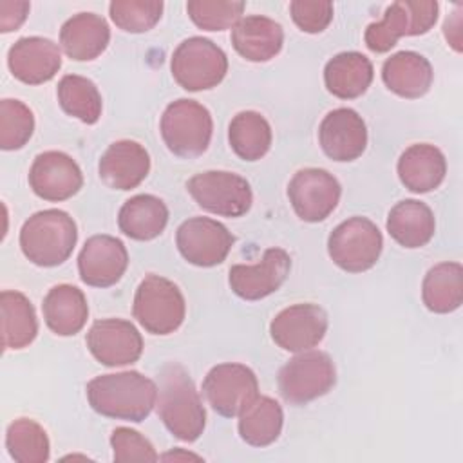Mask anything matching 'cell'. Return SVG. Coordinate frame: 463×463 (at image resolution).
Masks as SVG:
<instances>
[{
  "label": "cell",
  "instance_id": "1",
  "mask_svg": "<svg viewBox=\"0 0 463 463\" xmlns=\"http://www.w3.org/2000/svg\"><path fill=\"white\" fill-rule=\"evenodd\" d=\"M87 400L101 416L139 423L156 405L157 385L137 371L101 374L87 383Z\"/></svg>",
  "mask_w": 463,
  "mask_h": 463
},
{
  "label": "cell",
  "instance_id": "2",
  "mask_svg": "<svg viewBox=\"0 0 463 463\" xmlns=\"http://www.w3.org/2000/svg\"><path fill=\"white\" fill-rule=\"evenodd\" d=\"M157 414L165 427L181 441H195L204 430L206 412L188 371L168 362L159 371Z\"/></svg>",
  "mask_w": 463,
  "mask_h": 463
},
{
  "label": "cell",
  "instance_id": "3",
  "mask_svg": "<svg viewBox=\"0 0 463 463\" xmlns=\"http://www.w3.org/2000/svg\"><path fill=\"white\" fill-rule=\"evenodd\" d=\"M78 241L74 219L58 208L31 215L20 230L22 253L36 266L52 268L63 264Z\"/></svg>",
  "mask_w": 463,
  "mask_h": 463
},
{
  "label": "cell",
  "instance_id": "4",
  "mask_svg": "<svg viewBox=\"0 0 463 463\" xmlns=\"http://www.w3.org/2000/svg\"><path fill=\"white\" fill-rule=\"evenodd\" d=\"M159 130L166 148L174 156L192 159L206 152L213 132V121L204 105L195 99L181 98L165 109Z\"/></svg>",
  "mask_w": 463,
  "mask_h": 463
},
{
  "label": "cell",
  "instance_id": "5",
  "mask_svg": "<svg viewBox=\"0 0 463 463\" xmlns=\"http://www.w3.org/2000/svg\"><path fill=\"white\" fill-rule=\"evenodd\" d=\"M134 318L152 335H170L184 320L186 304L181 289L168 279L146 275L134 295Z\"/></svg>",
  "mask_w": 463,
  "mask_h": 463
},
{
  "label": "cell",
  "instance_id": "6",
  "mask_svg": "<svg viewBox=\"0 0 463 463\" xmlns=\"http://www.w3.org/2000/svg\"><path fill=\"white\" fill-rule=\"evenodd\" d=\"M336 382V369L324 351H302L284 364L277 376L279 392L291 405H306L327 394Z\"/></svg>",
  "mask_w": 463,
  "mask_h": 463
},
{
  "label": "cell",
  "instance_id": "7",
  "mask_svg": "<svg viewBox=\"0 0 463 463\" xmlns=\"http://www.w3.org/2000/svg\"><path fill=\"white\" fill-rule=\"evenodd\" d=\"M174 80L184 90H208L217 87L228 72L224 51L208 38L192 36L183 40L170 60Z\"/></svg>",
  "mask_w": 463,
  "mask_h": 463
},
{
  "label": "cell",
  "instance_id": "8",
  "mask_svg": "<svg viewBox=\"0 0 463 463\" xmlns=\"http://www.w3.org/2000/svg\"><path fill=\"white\" fill-rule=\"evenodd\" d=\"M439 5L434 0H398L391 4L380 22L365 29V45L373 52L391 51L402 36L429 33L438 20Z\"/></svg>",
  "mask_w": 463,
  "mask_h": 463
},
{
  "label": "cell",
  "instance_id": "9",
  "mask_svg": "<svg viewBox=\"0 0 463 463\" xmlns=\"http://www.w3.org/2000/svg\"><path fill=\"white\" fill-rule=\"evenodd\" d=\"M382 248V232L367 217H351L340 222L327 239L331 260L349 273L371 269L378 262Z\"/></svg>",
  "mask_w": 463,
  "mask_h": 463
},
{
  "label": "cell",
  "instance_id": "10",
  "mask_svg": "<svg viewBox=\"0 0 463 463\" xmlns=\"http://www.w3.org/2000/svg\"><path fill=\"white\" fill-rule=\"evenodd\" d=\"M186 190L206 212L222 217H241L253 203L250 183L239 174L226 170H208L195 174Z\"/></svg>",
  "mask_w": 463,
  "mask_h": 463
},
{
  "label": "cell",
  "instance_id": "11",
  "mask_svg": "<svg viewBox=\"0 0 463 463\" xmlns=\"http://www.w3.org/2000/svg\"><path fill=\"white\" fill-rule=\"evenodd\" d=\"M203 392L217 414L233 418L259 396V382L250 367L226 362L208 371Z\"/></svg>",
  "mask_w": 463,
  "mask_h": 463
},
{
  "label": "cell",
  "instance_id": "12",
  "mask_svg": "<svg viewBox=\"0 0 463 463\" xmlns=\"http://www.w3.org/2000/svg\"><path fill=\"white\" fill-rule=\"evenodd\" d=\"M233 241L232 232L210 217H190L175 232L179 253L184 260L199 268L221 264L228 257Z\"/></svg>",
  "mask_w": 463,
  "mask_h": 463
},
{
  "label": "cell",
  "instance_id": "13",
  "mask_svg": "<svg viewBox=\"0 0 463 463\" xmlns=\"http://www.w3.org/2000/svg\"><path fill=\"white\" fill-rule=\"evenodd\" d=\"M340 195L338 179L324 168H302L288 184L289 203L298 219L306 222H320L329 217Z\"/></svg>",
  "mask_w": 463,
  "mask_h": 463
},
{
  "label": "cell",
  "instance_id": "14",
  "mask_svg": "<svg viewBox=\"0 0 463 463\" xmlns=\"http://www.w3.org/2000/svg\"><path fill=\"white\" fill-rule=\"evenodd\" d=\"M327 331V315L317 304H293L282 309L269 324L273 342L291 353L313 349Z\"/></svg>",
  "mask_w": 463,
  "mask_h": 463
},
{
  "label": "cell",
  "instance_id": "15",
  "mask_svg": "<svg viewBox=\"0 0 463 463\" xmlns=\"http://www.w3.org/2000/svg\"><path fill=\"white\" fill-rule=\"evenodd\" d=\"M90 354L107 367L128 365L143 353V336L137 327L123 318H101L87 333Z\"/></svg>",
  "mask_w": 463,
  "mask_h": 463
},
{
  "label": "cell",
  "instance_id": "16",
  "mask_svg": "<svg viewBox=\"0 0 463 463\" xmlns=\"http://www.w3.org/2000/svg\"><path fill=\"white\" fill-rule=\"evenodd\" d=\"M291 269V257L282 248H268L257 264H235L230 268L232 291L244 300H260L275 293Z\"/></svg>",
  "mask_w": 463,
  "mask_h": 463
},
{
  "label": "cell",
  "instance_id": "17",
  "mask_svg": "<svg viewBox=\"0 0 463 463\" xmlns=\"http://www.w3.org/2000/svg\"><path fill=\"white\" fill-rule=\"evenodd\" d=\"M29 186L40 199L60 203L80 192L83 174L69 154L47 150L34 157L29 170Z\"/></svg>",
  "mask_w": 463,
  "mask_h": 463
},
{
  "label": "cell",
  "instance_id": "18",
  "mask_svg": "<svg viewBox=\"0 0 463 463\" xmlns=\"http://www.w3.org/2000/svg\"><path fill=\"white\" fill-rule=\"evenodd\" d=\"M128 266L125 244L112 235H92L78 255L80 279L92 288H109L119 282Z\"/></svg>",
  "mask_w": 463,
  "mask_h": 463
},
{
  "label": "cell",
  "instance_id": "19",
  "mask_svg": "<svg viewBox=\"0 0 463 463\" xmlns=\"http://www.w3.org/2000/svg\"><path fill=\"white\" fill-rule=\"evenodd\" d=\"M318 141L329 159L354 161L367 146L365 121L349 107L335 109L324 116L318 127Z\"/></svg>",
  "mask_w": 463,
  "mask_h": 463
},
{
  "label": "cell",
  "instance_id": "20",
  "mask_svg": "<svg viewBox=\"0 0 463 463\" xmlns=\"http://www.w3.org/2000/svg\"><path fill=\"white\" fill-rule=\"evenodd\" d=\"M7 65L18 81L40 85L56 76L61 67V52L49 38L25 36L9 47Z\"/></svg>",
  "mask_w": 463,
  "mask_h": 463
},
{
  "label": "cell",
  "instance_id": "21",
  "mask_svg": "<svg viewBox=\"0 0 463 463\" xmlns=\"http://www.w3.org/2000/svg\"><path fill=\"white\" fill-rule=\"evenodd\" d=\"M98 172L112 190H132L150 172V156L143 145L130 139L114 141L101 156Z\"/></svg>",
  "mask_w": 463,
  "mask_h": 463
},
{
  "label": "cell",
  "instance_id": "22",
  "mask_svg": "<svg viewBox=\"0 0 463 463\" xmlns=\"http://www.w3.org/2000/svg\"><path fill=\"white\" fill-rule=\"evenodd\" d=\"M284 43V31L279 22L262 16H242L232 27V45L248 61H268L275 58Z\"/></svg>",
  "mask_w": 463,
  "mask_h": 463
},
{
  "label": "cell",
  "instance_id": "23",
  "mask_svg": "<svg viewBox=\"0 0 463 463\" xmlns=\"http://www.w3.org/2000/svg\"><path fill=\"white\" fill-rule=\"evenodd\" d=\"M396 170L407 190L414 194H427L443 183L447 159L438 146L416 143L402 152Z\"/></svg>",
  "mask_w": 463,
  "mask_h": 463
},
{
  "label": "cell",
  "instance_id": "24",
  "mask_svg": "<svg viewBox=\"0 0 463 463\" xmlns=\"http://www.w3.org/2000/svg\"><path fill=\"white\" fill-rule=\"evenodd\" d=\"M430 61L414 51H400L387 58L382 65V80L385 87L400 98L416 99L429 92L432 85Z\"/></svg>",
  "mask_w": 463,
  "mask_h": 463
},
{
  "label": "cell",
  "instance_id": "25",
  "mask_svg": "<svg viewBox=\"0 0 463 463\" xmlns=\"http://www.w3.org/2000/svg\"><path fill=\"white\" fill-rule=\"evenodd\" d=\"M110 42V29L103 16L96 13H78L60 29V47L76 61L98 58Z\"/></svg>",
  "mask_w": 463,
  "mask_h": 463
},
{
  "label": "cell",
  "instance_id": "26",
  "mask_svg": "<svg viewBox=\"0 0 463 463\" xmlns=\"http://www.w3.org/2000/svg\"><path fill=\"white\" fill-rule=\"evenodd\" d=\"M42 311L52 333L58 336H72L83 329L89 317V304L80 288L58 284L45 295Z\"/></svg>",
  "mask_w": 463,
  "mask_h": 463
},
{
  "label": "cell",
  "instance_id": "27",
  "mask_svg": "<svg viewBox=\"0 0 463 463\" xmlns=\"http://www.w3.org/2000/svg\"><path fill=\"white\" fill-rule=\"evenodd\" d=\"M371 60L356 51L335 54L324 67L326 89L340 99H354L362 96L373 81Z\"/></svg>",
  "mask_w": 463,
  "mask_h": 463
},
{
  "label": "cell",
  "instance_id": "28",
  "mask_svg": "<svg viewBox=\"0 0 463 463\" xmlns=\"http://www.w3.org/2000/svg\"><path fill=\"white\" fill-rule=\"evenodd\" d=\"M436 230L432 210L416 199L396 203L387 215L389 235L403 248L425 246Z\"/></svg>",
  "mask_w": 463,
  "mask_h": 463
},
{
  "label": "cell",
  "instance_id": "29",
  "mask_svg": "<svg viewBox=\"0 0 463 463\" xmlns=\"http://www.w3.org/2000/svg\"><path fill=\"white\" fill-rule=\"evenodd\" d=\"M168 222L166 204L150 194H139L123 203L118 213L119 230L134 241H152Z\"/></svg>",
  "mask_w": 463,
  "mask_h": 463
},
{
  "label": "cell",
  "instance_id": "30",
  "mask_svg": "<svg viewBox=\"0 0 463 463\" xmlns=\"http://www.w3.org/2000/svg\"><path fill=\"white\" fill-rule=\"evenodd\" d=\"M2 345L4 349H24L38 335V320L31 300L20 293L5 289L0 295Z\"/></svg>",
  "mask_w": 463,
  "mask_h": 463
},
{
  "label": "cell",
  "instance_id": "31",
  "mask_svg": "<svg viewBox=\"0 0 463 463\" xmlns=\"http://www.w3.org/2000/svg\"><path fill=\"white\" fill-rule=\"evenodd\" d=\"M421 298L432 313H452L463 302V266L439 262L432 266L421 284Z\"/></svg>",
  "mask_w": 463,
  "mask_h": 463
},
{
  "label": "cell",
  "instance_id": "32",
  "mask_svg": "<svg viewBox=\"0 0 463 463\" xmlns=\"http://www.w3.org/2000/svg\"><path fill=\"white\" fill-rule=\"evenodd\" d=\"M284 412L269 396H257L239 414V434L251 447H268L282 432Z\"/></svg>",
  "mask_w": 463,
  "mask_h": 463
},
{
  "label": "cell",
  "instance_id": "33",
  "mask_svg": "<svg viewBox=\"0 0 463 463\" xmlns=\"http://www.w3.org/2000/svg\"><path fill=\"white\" fill-rule=\"evenodd\" d=\"M271 127L260 112L242 110L230 121V146L244 161H257L264 157L271 146Z\"/></svg>",
  "mask_w": 463,
  "mask_h": 463
},
{
  "label": "cell",
  "instance_id": "34",
  "mask_svg": "<svg viewBox=\"0 0 463 463\" xmlns=\"http://www.w3.org/2000/svg\"><path fill=\"white\" fill-rule=\"evenodd\" d=\"M56 94H58L60 107L69 116L87 125H94L99 119L103 101L92 80L80 74H65L58 81Z\"/></svg>",
  "mask_w": 463,
  "mask_h": 463
},
{
  "label": "cell",
  "instance_id": "35",
  "mask_svg": "<svg viewBox=\"0 0 463 463\" xmlns=\"http://www.w3.org/2000/svg\"><path fill=\"white\" fill-rule=\"evenodd\" d=\"M5 447L9 456L18 463H45L51 454L45 429L29 418H18L9 423Z\"/></svg>",
  "mask_w": 463,
  "mask_h": 463
},
{
  "label": "cell",
  "instance_id": "36",
  "mask_svg": "<svg viewBox=\"0 0 463 463\" xmlns=\"http://www.w3.org/2000/svg\"><path fill=\"white\" fill-rule=\"evenodd\" d=\"M34 132V116L31 109L20 99L0 101V148L18 150Z\"/></svg>",
  "mask_w": 463,
  "mask_h": 463
},
{
  "label": "cell",
  "instance_id": "37",
  "mask_svg": "<svg viewBox=\"0 0 463 463\" xmlns=\"http://www.w3.org/2000/svg\"><path fill=\"white\" fill-rule=\"evenodd\" d=\"M241 0H190L186 4L192 22L204 31H224L233 27L244 13Z\"/></svg>",
  "mask_w": 463,
  "mask_h": 463
},
{
  "label": "cell",
  "instance_id": "38",
  "mask_svg": "<svg viewBox=\"0 0 463 463\" xmlns=\"http://www.w3.org/2000/svg\"><path fill=\"white\" fill-rule=\"evenodd\" d=\"M112 22L125 33H146L163 14L161 0H114L109 5Z\"/></svg>",
  "mask_w": 463,
  "mask_h": 463
},
{
  "label": "cell",
  "instance_id": "39",
  "mask_svg": "<svg viewBox=\"0 0 463 463\" xmlns=\"http://www.w3.org/2000/svg\"><path fill=\"white\" fill-rule=\"evenodd\" d=\"M116 463L130 461H157L159 456L154 445L137 430L128 427H116L110 436Z\"/></svg>",
  "mask_w": 463,
  "mask_h": 463
},
{
  "label": "cell",
  "instance_id": "40",
  "mask_svg": "<svg viewBox=\"0 0 463 463\" xmlns=\"http://www.w3.org/2000/svg\"><path fill=\"white\" fill-rule=\"evenodd\" d=\"M289 13L300 31L317 34L331 24L333 4L327 0H293L289 4Z\"/></svg>",
  "mask_w": 463,
  "mask_h": 463
},
{
  "label": "cell",
  "instance_id": "41",
  "mask_svg": "<svg viewBox=\"0 0 463 463\" xmlns=\"http://www.w3.org/2000/svg\"><path fill=\"white\" fill-rule=\"evenodd\" d=\"M29 9H31L29 2H24V0L0 2V31L2 33L16 31L25 22Z\"/></svg>",
  "mask_w": 463,
  "mask_h": 463
},
{
  "label": "cell",
  "instance_id": "42",
  "mask_svg": "<svg viewBox=\"0 0 463 463\" xmlns=\"http://www.w3.org/2000/svg\"><path fill=\"white\" fill-rule=\"evenodd\" d=\"M170 458H174V459H177V458H184V459H188V458H195V459H199V456H194V454H186V452H170V454H165L163 456V459H170Z\"/></svg>",
  "mask_w": 463,
  "mask_h": 463
}]
</instances>
